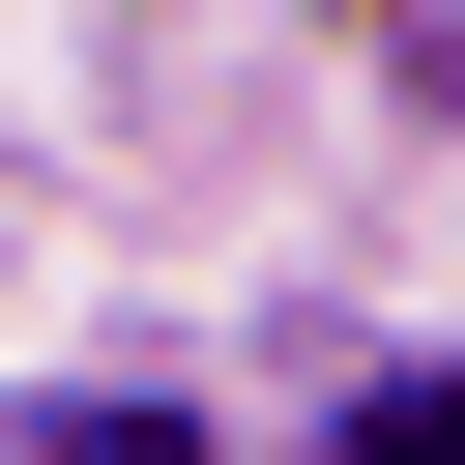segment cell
<instances>
[{
    "mask_svg": "<svg viewBox=\"0 0 465 465\" xmlns=\"http://www.w3.org/2000/svg\"><path fill=\"white\" fill-rule=\"evenodd\" d=\"M0 465H203V436H174V407H29Z\"/></svg>",
    "mask_w": 465,
    "mask_h": 465,
    "instance_id": "cell-1",
    "label": "cell"
},
{
    "mask_svg": "<svg viewBox=\"0 0 465 465\" xmlns=\"http://www.w3.org/2000/svg\"><path fill=\"white\" fill-rule=\"evenodd\" d=\"M349 465H465V378H378V407H349Z\"/></svg>",
    "mask_w": 465,
    "mask_h": 465,
    "instance_id": "cell-2",
    "label": "cell"
}]
</instances>
